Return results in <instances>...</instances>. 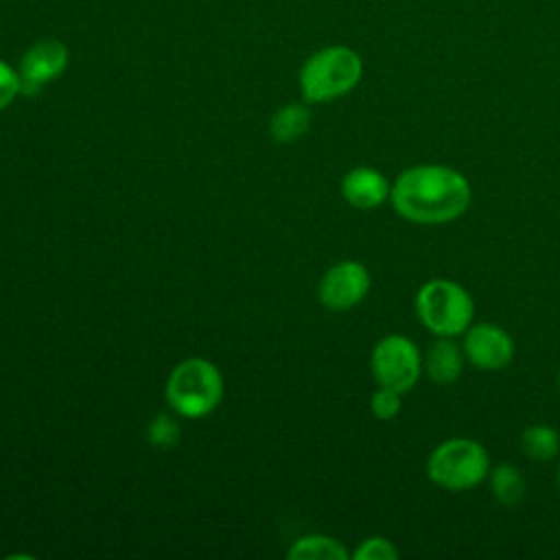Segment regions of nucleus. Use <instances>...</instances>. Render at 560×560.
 I'll use <instances>...</instances> for the list:
<instances>
[{"instance_id": "f257e3e1", "label": "nucleus", "mask_w": 560, "mask_h": 560, "mask_svg": "<svg viewBox=\"0 0 560 560\" xmlns=\"http://www.w3.org/2000/svg\"><path fill=\"white\" fill-rule=\"evenodd\" d=\"M389 199L398 217L411 223L435 225L462 217L470 206L472 188L457 168L416 164L394 179Z\"/></svg>"}, {"instance_id": "f03ea898", "label": "nucleus", "mask_w": 560, "mask_h": 560, "mask_svg": "<svg viewBox=\"0 0 560 560\" xmlns=\"http://www.w3.org/2000/svg\"><path fill=\"white\" fill-rule=\"evenodd\" d=\"M363 61L350 46L335 44L313 52L300 70V90L308 103H328L357 88Z\"/></svg>"}, {"instance_id": "7ed1b4c3", "label": "nucleus", "mask_w": 560, "mask_h": 560, "mask_svg": "<svg viewBox=\"0 0 560 560\" xmlns=\"http://www.w3.org/2000/svg\"><path fill=\"white\" fill-rule=\"evenodd\" d=\"M223 398V376L219 368L201 357L179 361L166 381V400L182 418H203Z\"/></svg>"}, {"instance_id": "20e7f679", "label": "nucleus", "mask_w": 560, "mask_h": 560, "mask_svg": "<svg viewBox=\"0 0 560 560\" xmlns=\"http://www.w3.org/2000/svg\"><path fill=\"white\" fill-rule=\"evenodd\" d=\"M416 315L435 337H457L472 324L475 302L455 280L433 278L416 293Z\"/></svg>"}, {"instance_id": "39448f33", "label": "nucleus", "mask_w": 560, "mask_h": 560, "mask_svg": "<svg viewBox=\"0 0 560 560\" xmlns=\"http://www.w3.org/2000/svg\"><path fill=\"white\" fill-rule=\"evenodd\" d=\"M427 475L444 490H470L490 475V455L477 440L451 438L431 451Z\"/></svg>"}, {"instance_id": "423d86ee", "label": "nucleus", "mask_w": 560, "mask_h": 560, "mask_svg": "<svg viewBox=\"0 0 560 560\" xmlns=\"http://www.w3.org/2000/svg\"><path fill=\"white\" fill-rule=\"evenodd\" d=\"M370 370L381 387H392L400 394L409 392L422 372L418 346L405 335H385L376 341L370 354Z\"/></svg>"}, {"instance_id": "0eeeda50", "label": "nucleus", "mask_w": 560, "mask_h": 560, "mask_svg": "<svg viewBox=\"0 0 560 560\" xmlns=\"http://www.w3.org/2000/svg\"><path fill=\"white\" fill-rule=\"evenodd\" d=\"M370 291V271L359 260L332 265L317 284L319 302L330 311H348L365 300Z\"/></svg>"}, {"instance_id": "6e6552de", "label": "nucleus", "mask_w": 560, "mask_h": 560, "mask_svg": "<svg viewBox=\"0 0 560 560\" xmlns=\"http://www.w3.org/2000/svg\"><path fill=\"white\" fill-rule=\"evenodd\" d=\"M464 357L483 372H499L510 365L514 357V341L505 328L479 322L470 324L464 332Z\"/></svg>"}, {"instance_id": "1a4fd4ad", "label": "nucleus", "mask_w": 560, "mask_h": 560, "mask_svg": "<svg viewBox=\"0 0 560 560\" xmlns=\"http://www.w3.org/2000/svg\"><path fill=\"white\" fill-rule=\"evenodd\" d=\"M68 66V48L59 39L35 42L20 59L18 74L22 94L35 96L44 85L63 74Z\"/></svg>"}, {"instance_id": "9d476101", "label": "nucleus", "mask_w": 560, "mask_h": 560, "mask_svg": "<svg viewBox=\"0 0 560 560\" xmlns=\"http://www.w3.org/2000/svg\"><path fill=\"white\" fill-rule=\"evenodd\" d=\"M392 192L387 177L372 166L350 168L341 179L343 199L357 210L378 208Z\"/></svg>"}, {"instance_id": "9b49d317", "label": "nucleus", "mask_w": 560, "mask_h": 560, "mask_svg": "<svg viewBox=\"0 0 560 560\" xmlns=\"http://www.w3.org/2000/svg\"><path fill=\"white\" fill-rule=\"evenodd\" d=\"M422 368L433 383L451 385L464 370V350L453 341V337H440L429 346Z\"/></svg>"}, {"instance_id": "f8f14e48", "label": "nucleus", "mask_w": 560, "mask_h": 560, "mask_svg": "<svg viewBox=\"0 0 560 560\" xmlns=\"http://www.w3.org/2000/svg\"><path fill=\"white\" fill-rule=\"evenodd\" d=\"M311 127V112L308 107L300 105V103H291L280 107L271 122H269V133L276 142L289 144L295 142L298 138H302Z\"/></svg>"}, {"instance_id": "ddd939ff", "label": "nucleus", "mask_w": 560, "mask_h": 560, "mask_svg": "<svg viewBox=\"0 0 560 560\" xmlns=\"http://www.w3.org/2000/svg\"><path fill=\"white\" fill-rule=\"evenodd\" d=\"M287 556L291 560H348L346 547L326 534H311L295 540Z\"/></svg>"}, {"instance_id": "4468645a", "label": "nucleus", "mask_w": 560, "mask_h": 560, "mask_svg": "<svg viewBox=\"0 0 560 560\" xmlns=\"http://www.w3.org/2000/svg\"><path fill=\"white\" fill-rule=\"evenodd\" d=\"M521 448L534 462H549L560 451V435L549 424H529L521 433Z\"/></svg>"}, {"instance_id": "2eb2a0df", "label": "nucleus", "mask_w": 560, "mask_h": 560, "mask_svg": "<svg viewBox=\"0 0 560 560\" xmlns=\"http://www.w3.org/2000/svg\"><path fill=\"white\" fill-rule=\"evenodd\" d=\"M490 490L501 505L512 508L525 499V479L514 464H499L490 472Z\"/></svg>"}, {"instance_id": "dca6fc26", "label": "nucleus", "mask_w": 560, "mask_h": 560, "mask_svg": "<svg viewBox=\"0 0 560 560\" xmlns=\"http://www.w3.org/2000/svg\"><path fill=\"white\" fill-rule=\"evenodd\" d=\"M400 407H402V402H400V392H396V389H392V387H381L378 385V389L372 394V398H370V411H372V416L374 418H378V420H392V418H396L398 413H400Z\"/></svg>"}, {"instance_id": "f3484780", "label": "nucleus", "mask_w": 560, "mask_h": 560, "mask_svg": "<svg viewBox=\"0 0 560 560\" xmlns=\"http://www.w3.org/2000/svg\"><path fill=\"white\" fill-rule=\"evenodd\" d=\"M352 558L354 560H396L398 549L394 547L392 540L383 536H370L354 549Z\"/></svg>"}, {"instance_id": "a211bd4d", "label": "nucleus", "mask_w": 560, "mask_h": 560, "mask_svg": "<svg viewBox=\"0 0 560 560\" xmlns=\"http://www.w3.org/2000/svg\"><path fill=\"white\" fill-rule=\"evenodd\" d=\"M179 438V427L173 418L168 416H158L151 424H149V442L155 446H173Z\"/></svg>"}, {"instance_id": "6ab92c4d", "label": "nucleus", "mask_w": 560, "mask_h": 560, "mask_svg": "<svg viewBox=\"0 0 560 560\" xmlns=\"http://www.w3.org/2000/svg\"><path fill=\"white\" fill-rule=\"evenodd\" d=\"M18 94H22L20 74L15 68H11L7 61L0 59V112L7 109Z\"/></svg>"}, {"instance_id": "aec40b11", "label": "nucleus", "mask_w": 560, "mask_h": 560, "mask_svg": "<svg viewBox=\"0 0 560 560\" xmlns=\"http://www.w3.org/2000/svg\"><path fill=\"white\" fill-rule=\"evenodd\" d=\"M558 488H560V466H558Z\"/></svg>"}, {"instance_id": "412c9836", "label": "nucleus", "mask_w": 560, "mask_h": 560, "mask_svg": "<svg viewBox=\"0 0 560 560\" xmlns=\"http://www.w3.org/2000/svg\"><path fill=\"white\" fill-rule=\"evenodd\" d=\"M558 387H560V372H558Z\"/></svg>"}]
</instances>
